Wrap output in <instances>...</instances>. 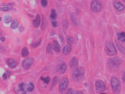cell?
I'll return each instance as SVG.
<instances>
[{
    "instance_id": "obj_14",
    "label": "cell",
    "mask_w": 125,
    "mask_h": 94,
    "mask_svg": "<svg viewBox=\"0 0 125 94\" xmlns=\"http://www.w3.org/2000/svg\"><path fill=\"white\" fill-rule=\"evenodd\" d=\"M14 10V11L16 10V9L14 8L8 4H4L0 6V10L3 12H8L9 11Z\"/></svg>"
},
{
    "instance_id": "obj_47",
    "label": "cell",
    "mask_w": 125,
    "mask_h": 94,
    "mask_svg": "<svg viewBox=\"0 0 125 94\" xmlns=\"http://www.w3.org/2000/svg\"><path fill=\"white\" fill-rule=\"evenodd\" d=\"M2 35V32H0V36Z\"/></svg>"
},
{
    "instance_id": "obj_27",
    "label": "cell",
    "mask_w": 125,
    "mask_h": 94,
    "mask_svg": "<svg viewBox=\"0 0 125 94\" xmlns=\"http://www.w3.org/2000/svg\"><path fill=\"white\" fill-rule=\"evenodd\" d=\"M53 45L52 43H48L47 45L46 48V52L48 54H52L53 53Z\"/></svg>"
},
{
    "instance_id": "obj_32",
    "label": "cell",
    "mask_w": 125,
    "mask_h": 94,
    "mask_svg": "<svg viewBox=\"0 0 125 94\" xmlns=\"http://www.w3.org/2000/svg\"><path fill=\"white\" fill-rule=\"evenodd\" d=\"M29 86L26 88L27 91L29 92H32L34 90V84L32 82H30Z\"/></svg>"
},
{
    "instance_id": "obj_1",
    "label": "cell",
    "mask_w": 125,
    "mask_h": 94,
    "mask_svg": "<svg viewBox=\"0 0 125 94\" xmlns=\"http://www.w3.org/2000/svg\"><path fill=\"white\" fill-rule=\"evenodd\" d=\"M84 70L81 67H76L74 69L72 72V78L74 81L80 82L83 81L84 77Z\"/></svg>"
},
{
    "instance_id": "obj_30",
    "label": "cell",
    "mask_w": 125,
    "mask_h": 94,
    "mask_svg": "<svg viewBox=\"0 0 125 94\" xmlns=\"http://www.w3.org/2000/svg\"><path fill=\"white\" fill-rule=\"evenodd\" d=\"M57 17V14L56 10L54 9H52L51 10V13L50 15V18L52 20H55Z\"/></svg>"
},
{
    "instance_id": "obj_9",
    "label": "cell",
    "mask_w": 125,
    "mask_h": 94,
    "mask_svg": "<svg viewBox=\"0 0 125 94\" xmlns=\"http://www.w3.org/2000/svg\"><path fill=\"white\" fill-rule=\"evenodd\" d=\"M113 6L116 10L119 12H122L124 10L125 7L124 5L120 2L117 0H115L113 2Z\"/></svg>"
},
{
    "instance_id": "obj_34",
    "label": "cell",
    "mask_w": 125,
    "mask_h": 94,
    "mask_svg": "<svg viewBox=\"0 0 125 94\" xmlns=\"http://www.w3.org/2000/svg\"><path fill=\"white\" fill-rule=\"evenodd\" d=\"M66 94H74V91L72 89L69 88L67 90Z\"/></svg>"
},
{
    "instance_id": "obj_37",
    "label": "cell",
    "mask_w": 125,
    "mask_h": 94,
    "mask_svg": "<svg viewBox=\"0 0 125 94\" xmlns=\"http://www.w3.org/2000/svg\"><path fill=\"white\" fill-rule=\"evenodd\" d=\"M52 25L54 28H56L57 27V22L56 21H52Z\"/></svg>"
},
{
    "instance_id": "obj_11",
    "label": "cell",
    "mask_w": 125,
    "mask_h": 94,
    "mask_svg": "<svg viewBox=\"0 0 125 94\" xmlns=\"http://www.w3.org/2000/svg\"><path fill=\"white\" fill-rule=\"evenodd\" d=\"M79 64V60L76 57L72 58L69 63V66L71 68H75L78 67Z\"/></svg>"
},
{
    "instance_id": "obj_38",
    "label": "cell",
    "mask_w": 125,
    "mask_h": 94,
    "mask_svg": "<svg viewBox=\"0 0 125 94\" xmlns=\"http://www.w3.org/2000/svg\"><path fill=\"white\" fill-rule=\"evenodd\" d=\"M3 80H5L7 79V75L6 73H4L3 75Z\"/></svg>"
},
{
    "instance_id": "obj_31",
    "label": "cell",
    "mask_w": 125,
    "mask_h": 94,
    "mask_svg": "<svg viewBox=\"0 0 125 94\" xmlns=\"http://www.w3.org/2000/svg\"><path fill=\"white\" fill-rule=\"evenodd\" d=\"M40 79H41V81H43L44 83L47 85L49 84V82H50V77L48 76H47L46 78L42 76L40 78Z\"/></svg>"
},
{
    "instance_id": "obj_22",
    "label": "cell",
    "mask_w": 125,
    "mask_h": 94,
    "mask_svg": "<svg viewBox=\"0 0 125 94\" xmlns=\"http://www.w3.org/2000/svg\"><path fill=\"white\" fill-rule=\"evenodd\" d=\"M3 21L5 24H9L12 21V17L9 14H6L3 17Z\"/></svg>"
},
{
    "instance_id": "obj_36",
    "label": "cell",
    "mask_w": 125,
    "mask_h": 94,
    "mask_svg": "<svg viewBox=\"0 0 125 94\" xmlns=\"http://www.w3.org/2000/svg\"><path fill=\"white\" fill-rule=\"evenodd\" d=\"M6 51V49L4 46L2 45L0 46V52L2 53H4Z\"/></svg>"
},
{
    "instance_id": "obj_4",
    "label": "cell",
    "mask_w": 125,
    "mask_h": 94,
    "mask_svg": "<svg viewBox=\"0 0 125 94\" xmlns=\"http://www.w3.org/2000/svg\"><path fill=\"white\" fill-rule=\"evenodd\" d=\"M91 9L95 13L100 12L103 9L102 4L98 0H93L91 4Z\"/></svg>"
},
{
    "instance_id": "obj_20",
    "label": "cell",
    "mask_w": 125,
    "mask_h": 94,
    "mask_svg": "<svg viewBox=\"0 0 125 94\" xmlns=\"http://www.w3.org/2000/svg\"><path fill=\"white\" fill-rule=\"evenodd\" d=\"M69 27V21L67 19H64L62 22V28L64 32L65 33L67 32Z\"/></svg>"
},
{
    "instance_id": "obj_28",
    "label": "cell",
    "mask_w": 125,
    "mask_h": 94,
    "mask_svg": "<svg viewBox=\"0 0 125 94\" xmlns=\"http://www.w3.org/2000/svg\"><path fill=\"white\" fill-rule=\"evenodd\" d=\"M29 52L28 50V49L26 47H24L22 49V51H21V54L22 56L24 57H26L29 56Z\"/></svg>"
},
{
    "instance_id": "obj_24",
    "label": "cell",
    "mask_w": 125,
    "mask_h": 94,
    "mask_svg": "<svg viewBox=\"0 0 125 94\" xmlns=\"http://www.w3.org/2000/svg\"><path fill=\"white\" fill-rule=\"evenodd\" d=\"M19 26V22L17 18L13 19L12 21V24L11 25V28L12 29H16L18 28Z\"/></svg>"
},
{
    "instance_id": "obj_10",
    "label": "cell",
    "mask_w": 125,
    "mask_h": 94,
    "mask_svg": "<svg viewBox=\"0 0 125 94\" xmlns=\"http://www.w3.org/2000/svg\"><path fill=\"white\" fill-rule=\"evenodd\" d=\"M67 69V66L64 61L60 63L57 67V71L58 73L60 74H63L65 73Z\"/></svg>"
},
{
    "instance_id": "obj_16",
    "label": "cell",
    "mask_w": 125,
    "mask_h": 94,
    "mask_svg": "<svg viewBox=\"0 0 125 94\" xmlns=\"http://www.w3.org/2000/svg\"><path fill=\"white\" fill-rule=\"evenodd\" d=\"M52 45H53V49L56 52L58 53H60V52L61 48L57 41L56 40H54L53 41Z\"/></svg>"
},
{
    "instance_id": "obj_33",
    "label": "cell",
    "mask_w": 125,
    "mask_h": 94,
    "mask_svg": "<svg viewBox=\"0 0 125 94\" xmlns=\"http://www.w3.org/2000/svg\"><path fill=\"white\" fill-rule=\"evenodd\" d=\"M47 0H41V3L42 6L44 8H46L47 5Z\"/></svg>"
},
{
    "instance_id": "obj_43",
    "label": "cell",
    "mask_w": 125,
    "mask_h": 94,
    "mask_svg": "<svg viewBox=\"0 0 125 94\" xmlns=\"http://www.w3.org/2000/svg\"><path fill=\"white\" fill-rule=\"evenodd\" d=\"M125 72H124L123 73V74L122 75V79H123V81L124 82L125 81Z\"/></svg>"
},
{
    "instance_id": "obj_29",
    "label": "cell",
    "mask_w": 125,
    "mask_h": 94,
    "mask_svg": "<svg viewBox=\"0 0 125 94\" xmlns=\"http://www.w3.org/2000/svg\"><path fill=\"white\" fill-rule=\"evenodd\" d=\"M42 42V40L41 39H40L39 40H37L36 42L32 43L30 45L31 47L33 48H36L37 47L40 45Z\"/></svg>"
},
{
    "instance_id": "obj_3",
    "label": "cell",
    "mask_w": 125,
    "mask_h": 94,
    "mask_svg": "<svg viewBox=\"0 0 125 94\" xmlns=\"http://www.w3.org/2000/svg\"><path fill=\"white\" fill-rule=\"evenodd\" d=\"M105 50L106 54L109 56H114L115 55L117 52L115 45L111 41L109 40L106 42Z\"/></svg>"
},
{
    "instance_id": "obj_46",
    "label": "cell",
    "mask_w": 125,
    "mask_h": 94,
    "mask_svg": "<svg viewBox=\"0 0 125 94\" xmlns=\"http://www.w3.org/2000/svg\"><path fill=\"white\" fill-rule=\"evenodd\" d=\"M84 85H85V86H88L87 83L86 82L84 84Z\"/></svg>"
},
{
    "instance_id": "obj_25",
    "label": "cell",
    "mask_w": 125,
    "mask_h": 94,
    "mask_svg": "<svg viewBox=\"0 0 125 94\" xmlns=\"http://www.w3.org/2000/svg\"><path fill=\"white\" fill-rule=\"evenodd\" d=\"M115 43L116 44V46H117L119 51L122 54H124L125 53V49L121 45L120 43H119V42H117V41L115 42Z\"/></svg>"
},
{
    "instance_id": "obj_42",
    "label": "cell",
    "mask_w": 125,
    "mask_h": 94,
    "mask_svg": "<svg viewBox=\"0 0 125 94\" xmlns=\"http://www.w3.org/2000/svg\"><path fill=\"white\" fill-rule=\"evenodd\" d=\"M59 38H60V41H61V42H63L64 40V37H63L62 35H60V36H59Z\"/></svg>"
},
{
    "instance_id": "obj_48",
    "label": "cell",
    "mask_w": 125,
    "mask_h": 94,
    "mask_svg": "<svg viewBox=\"0 0 125 94\" xmlns=\"http://www.w3.org/2000/svg\"><path fill=\"white\" fill-rule=\"evenodd\" d=\"M2 18L1 17H0V21H1L2 20Z\"/></svg>"
},
{
    "instance_id": "obj_23",
    "label": "cell",
    "mask_w": 125,
    "mask_h": 94,
    "mask_svg": "<svg viewBox=\"0 0 125 94\" xmlns=\"http://www.w3.org/2000/svg\"><path fill=\"white\" fill-rule=\"evenodd\" d=\"M117 37L118 40L122 42H125V33L124 32H119L117 33L116 35Z\"/></svg>"
},
{
    "instance_id": "obj_44",
    "label": "cell",
    "mask_w": 125,
    "mask_h": 94,
    "mask_svg": "<svg viewBox=\"0 0 125 94\" xmlns=\"http://www.w3.org/2000/svg\"><path fill=\"white\" fill-rule=\"evenodd\" d=\"M76 94H84L81 91H78L76 92Z\"/></svg>"
},
{
    "instance_id": "obj_8",
    "label": "cell",
    "mask_w": 125,
    "mask_h": 94,
    "mask_svg": "<svg viewBox=\"0 0 125 94\" xmlns=\"http://www.w3.org/2000/svg\"><path fill=\"white\" fill-rule=\"evenodd\" d=\"M34 63V60L33 58H26L22 62V67L26 70H28L30 68Z\"/></svg>"
},
{
    "instance_id": "obj_39",
    "label": "cell",
    "mask_w": 125,
    "mask_h": 94,
    "mask_svg": "<svg viewBox=\"0 0 125 94\" xmlns=\"http://www.w3.org/2000/svg\"><path fill=\"white\" fill-rule=\"evenodd\" d=\"M8 4L12 7H13L16 5V3L13 2H10L8 3Z\"/></svg>"
},
{
    "instance_id": "obj_45",
    "label": "cell",
    "mask_w": 125,
    "mask_h": 94,
    "mask_svg": "<svg viewBox=\"0 0 125 94\" xmlns=\"http://www.w3.org/2000/svg\"><path fill=\"white\" fill-rule=\"evenodd\" d=\"M55 34V32H51V34H50V35H51V36H54V35Z\"/></svg>"
},
{
    "instance_id": "obj_50",
    "label": "cell",
    "mask_w": 125,
    "mask_h": 94,
    "mask_svg": "<svg viewBox=\"0 0 125 94\" xmlns=\"http://www.w3.org/2000/svg\"><path fill=\"white\" fill-rule=\"evenodd\" d=\"M101 94H105V93H101Z\"/></svg>"
},
{
    "instance_id": "obj_2",
    "label": "cell",
    "mask_w": 125,
    "mask_h": 94,
    "mask_svg": "<svg viewBox=\"0 0 125 94\" xmlns=\"http://www.w3.org/2000/svg\"><path fill=\"white\" fill-rule=\"evenodd\" d=\"M110 84L114 92L116 94L119 93L121 89V83L117 78L115 77L112 78L110 80Z\"/></svg>"
},
{
    "instance_id": "obj_26",
    "label": "cell",
    "mask_w": 125,
    "mask_h": 94,
    "mask_svg": "<svg viewBox=\"0 0 125 94\" xmlns=\"http://www.w3.org/2000/svg\"><path fill=\"white\" fill-rule=\"evenodd\" d=\"M42 21L41 25V29L42 30H44L47 27V21L46 20L45 17L43 15H42Z\"/></svg>"
},
{
    "instance_id": "obj_49",
    "label": "cell",
    "mask_w": 125,
    "mask_h": 94,
    "mask_svg": "<svg viewBox=\"0 0 125 94\" xmlns=\"http://www.w3.org/2000/svg\"><path fill=\"white\" fill-rule=\"evenodd\" d=\"M124 2H125V0H122Z\"/></svg>"
},
{
    "instance_id": "obj_40",
    "label": "cell",
    "mask_w": 125,
    "mask_h": 94,
    "mask_svg": "<svg viewBox=\"0 0 125 94\" xmlns=\"http://www.w3.org/2000/svg\"><path fill=\"white\" fill-rule=\"evenodd\" d=\"M7 74L8 75V76L9 78L10 76L11 75H12V72H11L10 71L7 70Z\"/></svg>"
},
{
    "instance_id": "obj_5",
    "label": "cell",
    "mask_w": 125,
    "mask_h": 94,
    "mask_svg": "<svg viewBox=\"0 0 125 94\" xmlns=\"http://www.w3.org/2000/svg\"><path fill=\"white\" fill-rule=\"evenodd\" d=\"M69 85V81L66 77H63L61 79L59 85V91L61 94L65 92Z\"/></svg>"
},
{
    "instance_id": "obj_7",
    "label": "cell",
    "mask_w": 125,
    "mask_h": 94,
    "mask_svg": "<svg viewBox=\"0 0 125 94\" xmlns=\"http://www.w3.org/2000/svg\"><path fill=\"white\" fill-rule=\"evenodd\" d=\"M95 85L96 90L98 92H102L105 90V85L104 83L102 81H96Z\"/></svg>"
},
{
    "instance_id": "obj_15",
    "label": "cell",
    "mask_w": 125,
    "mask_h": 94,
    "mask_svg": "<svg viewBox=\"0 0 125 94\" xmlns=\"http://www.w3.org/2000/svg\"><path fill=\"white\" fill-rule=\"evenodd\" d=\"M66 40L68 44L71 47L75 43V39L74 37L70 35H68L66 36Z\"/></svg>"
},
{
    "instance_id": "obj_12",
    "label": "cell",
    "mask_w": 125,
    "mask_h": 94,
    "mask_svg": "<svg viewBox=\"0 0 125 94\" xmlns=\"http://www.w3.org/2000/svg\"><path fill=\"white\" fill-rule=\"evenodd\" d=\"M7 63L8 66L12 68H14L17 66V61L12 58H9L7 60Z\"/></svg>"
},
{
    "instance_id": "obj_6",
    "label": "cell",
    "mask_w": 125,
    "mask_h": 94,
    "mask_svg": "<svg viewBox=\"0 0 125 94\" xmlns=\"http://www.w3.org/2000/svg\"><path fill=\"white\" fill-rule=\"evenodd\" d=\"M122 63V60L119 57H114L110 58L108 64L110 66L117 68L120 66Z\"/></svg>"
},
{
    "instance_id": "obj_19",
    "label": "cell",
    "mask_w": 125,
    "mask_h": 94,
    "mask_svg": "<svg viewBox=\"0 0 125 94\" xmlns=\"http://www.w3.org/2000/svg\"><path fill=\"white\" fill-rule=\"evenodd\" d=\"M72 50V48L70 46L66 45L64 46L62 50V53L65 56L69 55Z\"/></svg>"
},
{
    "instance_id": "obj_21",
    "label": "cell",
    "mask_w": 125,
    "mask_h": 94,
    "mask_svg": "<svg viewBox=\"0 0 125 94\" xmlns=\"http://www.w3.org/2000/svg\"><path fill=\"white\" fill-rule=\"evenodd\" d=\"M59 81V77L58 76H56L54 78L52 79V82L51 85L50 90L52 91L54 88V87L56 86V85L57 84L58 82Z\"/></svg>"
},
{
    "instance_id": "obj_13",
    "label": "cell",
    "mask_w": 125,
    "mask_h": 94,
    "mask_svg": "<svg viewBox=\"0 0 125 94\" xmlns=\"http://www.w3.org/2000/svg\"><path fill=\"white\" fill-rule=\"evenodd\" d=\"M41 22V18L39 14H37L36 18L32 21V25L35 28H37L40 26Z\"/></svg>"
},
{
    "instance_id": "obj_35",
    "label": "cell",
    "mask_w": 125,
    "mask_h": 94,
    "mask_svg": "<svg viewBox=\"0 0 125 94\" xmlns=\"http://www.w3.org/2000/svg\"><path fill=\"white\" fill-rule=\"evenodd\" d=\"M25 28L22 25H21L18 27V31L20 32H22L24 31Z\"/></svg>"
},
{
    "instance_id": "obj_41",
    "label": "cell",
    "mask_w": 125,
    "mask_h": 94,
    "mask_svg": "<svg viewBox=\"0 0 125 94\" xmlns=\"http://www.w3.org/2000/svg\"><path fill=\"white\" fill-rule=\"evenodd\" d=\"M0 40H1V41L2 42H4V41L6 40V38H5V37L4 36H2L0 37Z\"/></svg>"
},
{
    "instance_id": "obj_18",
    "label": "cell",
    "mask_w": 125,
    "mask_h": 94,
    "mask_svg": "<svg viewBox=\"0 0 125 94\" xmlns=\"http://www.w3.org/2000/svg\"><path fill=\"white\" fill-rule=\"evenodd\" d=\"M26 86V83L22 82L20 84L18 85V88H19V89L17 90V91L16 92V93L17 94L18 93L17 92H22V94H26V90H25V87Z\"/></svg>"
},
{
    "instance_id": "obj_17",
    "label": "cell",
    "mask_w": 125,
    "mask_h": 94,
    "mask_svg": "<svg viewBox=\"0 0 125 94\" xmlns=\"http://www.w3.org/2000/svg\"><path fill=\"white\" fill-rule=\"evenodd\" d=\"M70 19L74 24L76 26H78L79 24V21L75 14L74 13H72L70 15Z\"/></svg>"
}]
</instances>
